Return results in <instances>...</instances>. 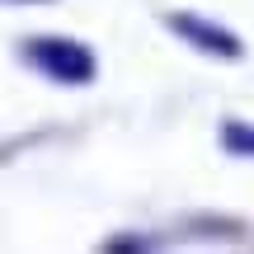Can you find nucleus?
<instances>
[{
    "mask_svg": "<svg viewBox=\"0 0 254 254\" xmlns=\"http://www.w3.org/2000/svg\"><path fill=\"white\" fill-rule=\"evenodd\" d=\"M165 24L174 28V33L184 38L189 47H198V52H207V57H226V62H236V57H245V43H240L231 28H221V24H207L202 14H165Z\"/></svg>",
    "mask_w": 254,
    "mask_h": 254,
    "instance_id": "2",
    "label": "nucleus"
},
{
    "mask_svg": "<svg viewBox=\"0 0 254 254\" xmlns=\"http://www.w3.org/2000/svg\"><path fill=\"white\" fill-rule=\"evenodd\" d=\"M24 62L57 85H90L99 75V62H94V52L80 38H28Z\"/></svg>",
    "mask_w": 254,
    "mask_h": 254,
    "instance_id": "1",
    "label": "nucleus"
},
{
    "mask_svg": "<svg viewBox=\"0 0 254 254\" xmlns=\"http://www.w3.org/2000/svg\"><path fill=\"white\" fill-rule=\"evenodd\" d=\"M14 5H33V0H14Z\"/></svg>",
    "mask_w": 254,
    "mask_h": 254,
    "instance_id": "4",
    "label": "nucleus"
},
{
    "mask_svg": "<svg viewBox=\"0 0 254 254\" xmlns=\"http://www.w3.org/2000/svg\"><path fill=\"white\" fill-rule=\"evenodd\" d=\"M221 146H226L231 155H254V127L240 123V118H231L226 127H221Z\"/></svg>",
    "mask_w": 254,
    "mask_h": 254,
    "instance_id": "3",
    "label": "nucleus"
}]
</instances>
